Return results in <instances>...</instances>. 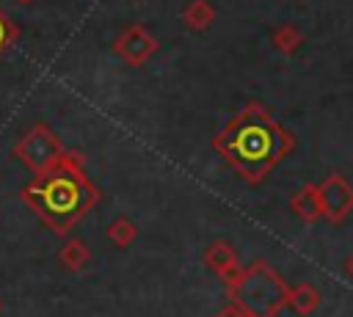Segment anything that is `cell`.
<instances>
[{
  "label": "cell",
  "instance_id": "1",
  "mask_svg": "<svg viewBox=\"0 0 353 317\" xmlns=\"http://www.w3.org/2000/svg\"><path fill=\"white\" fill-rule=\"evenodd\" d=\"M0 36H3V28H0Z\"/></svg>",
  "mask_w": 353,
  "mask_h": 317
}]
</instances>
